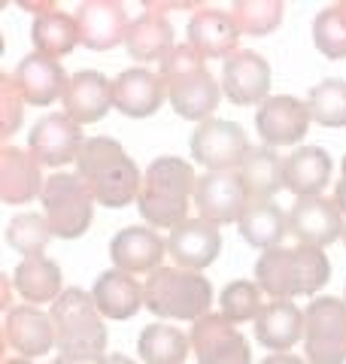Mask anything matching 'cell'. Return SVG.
<instances>
[{
    "label": "cell",
    "instance_id": "1",
    "mask_svg": "<svg viewBox=\"0 0 346 364\" xmlns=\"http://www.w3.org/2000/svg\"><path fill=\"white\" fill-rule=\"evenodd\" d=\"M76 176L85 182L98 203L122 210L140 195V170L112 136H88L76 158Z\"/></svg>",
    "mask_w": 346,
    "mask_h": 364
},
{
    "label": "cell",
    "instance_id": "2",
    "mask_svg": "<svg viewBox=\"0 0 346 364\" xmlns=\"http://www.w3.org/2000/svg\"><path fill=\"white\" fill-rule=\"evenodd\" d=\"M49 316L55 325V349L64 361L85 364L107 355V325L88 291L64 289Z\"/></svg>",
    "mask_w": 346,
    "mask_h": 364
},
{
    "label": "cell",
    "instance_id": "3",
    "mask_svg": "<svg viewBox=\"0 0 346 364\" xmlns=\"http://www.w3.org/2000/svg\"><path fill=\"white\" fill-rule=\"evenodd\" d=\"M331 277L328 255L313 246H273L256 261V282L273 301L316 294Z\"/></svg>",
    "mask_w": 346,
    "mask_h": 364
},
{
    "label": "cell",
    "instance_id": "4",
    "mask_svg": "<svg viewBox=\"0 0 346 364\" xmlns=\"http://www.w3.org/2000/svg\"><path fill=\"white\" fill-rule=\"evenodd\" d=\"M198 176L189 161L177 155H161L146 167L140 195H137V210L152 228H177L186 222L189 198H194Z\"/></svg>",
    "mask_w": 346,
    "mask_h": 364
},
{
    "label": "cell",
    "instance_id": "5",
    "mask_svg": "<svg viewBox=\"0 0 346 364\" xmlns=\"http://www.w3.org/2000/svg\"><path fill=\"white\" fill-rule=\"evenodd\" d=\"M161 82H164L170 107L177 109L179 119L198 124L213 119L222 88L216 85L213 73L206 70V58H201L189 43L173 46V52L161 61Z\"/></svg>",
    "mask_w": 346,
    "mask_h": 364
},
{
    "label": "cell",
    "instance_id": "6",
    "mask_svg": "<svg viewBox=\"0 0 346 364\" xmlns=\"http://www.w3.org/2000/svg\"><path fill=\"white\" fill-rule=\"evenodd\" d=\"M143 304L161 318H189L198 322L210 313L213 286L198 270L186 267H158L149 273L143 286Z\"/></svg>",
    "mask_w": 346,
    "mask_h": 364
},
{
    "label": "cell",
    "instance_id": "7",
    "mask_svg": "<svg viewBox=\"0 0 346 364\" xmlns=\"http://www.w3.org/2000/svg\"><path fill=\"white\" fill-rule=\"evenodd\" d=\"M43 215L61 240L83 237L95 215V195L76 173H52L43 186Z\"/></svg>",
    "mask_w": 346,
    "mask_h": 364
},
{
    "label": "cell",
    "instance_id": "8",
    "mask_svg": "<svg viewBox=\"0 0 346 364\" xmlns=\"http://www.w3.org/2000/svg\"><path fill=\"white\" fill-rule=\"evenodd\" d=\"M304 352L310 364L346 361V301L316 298L304 310Z\"/></svg>",
    "mask_w": 346,
    "mask_h": 364
},
{
    "label": "cell",
    "instance_id": "9",
    "mask_svg": "<svg viewBox=\"0 0 346 364\" xmlns=\"http://www.w3.org/2000/svg\"><path fill=\"white\" fill-rule=\"evenodd\" d=\"M249 155L246 131L228 119H206L192 134V158L210 173H231L240 170Z\"/></svg>",
    "mask_w": 346,
    "mask_h": 364
},
{
    "label": "cell",
    "instance_id": "10",
    "mask_svg": "<svg viewBox=\"0 0 346 364\" xmlns=\"http://www.w3.org/2000/svg\"><path fill=\"white\" fill-rule=\"evenodd\" d=\"M192 352L198 364H249V343L222 313H206L192 328Z\"/></svg>",
    "mask_w": 346,
    "mask_h": 364
},
{
    "label": "cell",
    "instance_id": "11",
    "mask_svg": "<svg viewBox=\"0 0 346 364\" xmlns=\"http://www.w3.org/2000/svg\"><path fill=\"white\" fill-rule=\"evenodd\" d=\"M310 122H313V116H310L307 100H298L292 95L268 97L256 112V131L271 149L295 146L307 134Z\"/></svg>",
    "mask_w": 346,
    "mask_h": 364
},
{
    "label": "cell",
    "instance_id": "12",
    "mask_svg": "<svg viewBox=\"0 0 346 364\" xmlns=\"http://www.w3.org/2000/svg\"><path fill=\"white\" fill-rule=\"evenodd\" d=\"M83 131L67 112H49L28 134V146L33 158L46 167H64L79 158L83 149Z\"/></svg>",
    "mask_w": 346,
    "mask_h": 364
},
{
    "label": "cell",
    "instance_id": "13",
    "mask_svg": "<svg viewBox=\"0 0 346 364\" xmlns=\"http://www.w3.org/2000/svg\"><path fill=\"white\" fill-rule=\"evenodd\" d=\"M222 91L231 104H264L271 91V64L252 49H237L222 64Z\"/></svg>",
    "mask_w": 346,
    "mask_h": 364
},
{
    "label": "cell",
    "instance_id": "14",
    "mask_svg": "<svg viewBox=\"0 0 346 364\" xmlns=\"http://www.w3.org/2000/svg\"><path fill=\"white\" fill-rule=\"evenodd\" d=\"M249 203V195L237 173H204L194 186V207L201 219L213 225L240 222Z\"/></svg>",
    "mask_w": 346,
    "mask_h": 364
},
{
    "label": "cell",
    "instance_id": "15",
    "mask_svg": "<svg viewBox=\"0 0 346 364\" xmlns=\"http://www.w3.org/2000/svg\"><path fill=\"white\" fill-rule=\"evenodd\" d=\"M76 25H79V43L85 49L107 52L115 49L128 37V13L115 0H85L76 9Z\"/></svg>",
    "mask_w": 346,
    "mask_h": 364
},
{
    "label": "cell",
    "instance_id": "16",
    "mask_svg": "<svg viewBox=\"0 0 346 364\" xmlns=\"http://www.w3.org/2000/svg\"><path fill=\"white\" fill-rule=\"evenodd\" d=\"M288 231L298 237L301 246H331L337 237H343V215L334 200L325 198H301L288 210Z\"/></svg>",
    "mask_w": 346,
    "mask_h": 364
},
{
    "label": "cell",
    "instance_id": "17",
    "mask_svg": "<svg viewBox=\"0 0 346 364\" xmlns=\"http://www.w3.org/2000/svg\"><path fill=\"white\" fill-rule=\"evenodd\" d=\"M219 249H222V234H219V225L206 222V219H186L182 225H177L170 231L167 240V252L177 261V267L186 270H204L210 267Z\"/></svg>",
    "mask_w": 346,
    "mask_h": 364
},
{
    "label": "cell",
    "instance_id": "18",
    "mask_svg": "<svg viewBox=\"0 0 346 364\" xmlns=\"http://www.w3.org/2000/svg\"><path fill=\"white\" fill-rule=\"evenodd\" d=\"M4 340L16 352H21V358H40L46 352L55 349V325L52 316L37 310L33 304L13 306L6 313L4 322Z\"/></svg>",
    "mask_w": 346,
    "mask_h": 364
},
{
    "label": "cell",
    "instance_id": "19",
    "mask_svg": "<svg viewBox=\"0 0 346 364\" xmlns=\"http://www.w3.org/2000/svg\"><path fill=\"white\" fill-rule=\"evenodd\" d=\"M167 88L161 82V73H152L146 67H131L112 79V107L122 116L146 119L161 107Z\"/></svg>",
    "mask_w": 346,
    "mask_h": 364
},
{
    "label": "cell",
    "instance_id": "20",
    "mask_svg": "<svg viewBox=\"0 0 346 364\" xmlns=\"http://www.w3.org/2000/svg\"><path fill=\"white\" fill-rule=\"evenodd\" d=\"M189 46L201 58H228L237 52V21L225 9L216 6H198V13L189 21Z\"/></svg>",
    "mask_w": 346,
    "mask_h": 364
},
{
    "label": "cell",
    "instance_id": "21",
    "mask_svg": "<svg viewBox=\"0 0 346 364\" xmlns=\"http://www.w3.org/2000/svg\"><path fill=\"white\" fill-rule=\"evenodd\" d=\"M167 252V243L152 231V228H122L110 240V258L115 270L125 273H152L161 267V258Z\"/></svg>",
    "mask_w": 346,
    "mask_h": 364
},
{
    "label": "cell",
    "instance_id": "22",
    "mask_svg": "<svg viewBox=\"0 0 346 364\" xmlns=\"http://www.w3.org/2000/svg\"><path fill=\"white\" fill-rule=\"evenodd\" d=\"M64 112L76 124L100 122L112 107V82L98 70H79L64 88Z\"/></svg>",
    "mask_w": 346,
    "mask_h": 364
},
{
    "label": "cell",
    "instance_id": "23",
    "mask_svg": "<svg viewBox=\"0 0 346 364\" xmlns=\"http://www.w3.org/2000/svg\"><path fill=\"white\" fill-rule=\"evenodd\" d=\"M46 179L40 176V161L33 152H25L19 146H4L0 152V200L9 207L28 203L43 195Z\"/></svg>",
    "mask_w": 346,
    "mask_h": 364
},
{
    "label": "cell",
    "instance_id": "24",
    "mask_svg": "<svg viewBox=\"0 0 346 364\" xmlns=\"http://www.w3.org/2000/svg\"><path fill=\"white\" fill-rule=\"evenodd\" d=\"M13 79H16V85L21 91V97L33 107L55 104L58 97H64V88H67V82H70V79L64 76L61 64L46 58V55H40V52L25 55V58L19 61Z\"/></svg>",
    "mask_w": 346,
    "mask_h": 364
},
{
    "label": "cell",
    "instance_id": "25",
    "mask_svg": "<svg viewBox=\"0 0 346 364\" xmlns=\"http://www.w3.org/2000/svg\"><path fill=\"white\" fill-rule=\"evenodd\" d=\"M285 188L301 198H319L331 179V155L319 146H301L283 161Z\"/></svg>",
    "mask_w": 346,
    "mask_h": 364
},
{
    "label": "cell",
    "instance_id": "26",
    "mask_svg": "<svg viewBox=\"0 0 346 364\" xmlns=\"http://www.w3.org/2000/svg\"><path fill=\"white\" fill-rule=\"evenodd\" d=\"M304 337V313L292 301H271L256 318V340L271 352H288Z\"/></svg>",
    "mask_w": 346,
    "mask_h": 364
},
{
    "label": "cell",
    "instance_id": "27",
    "mask_svg": "<svg viewBox=\"0 0 346 364\" xmlns=\"http://www.w3.org/2000/svg\"><path fill=\"white\" fill-rule=\"evenodd\" d=\"M91 298H95L98 310L103 318H115V322H125V318L137 316V310L143 306V289L137 286V279L125 270H103L95 289H91Z\"/></svg>",
    "mask_w": 346,
    "mask_h": 364
},
{
    "label": "cell",
    "instance_id": "28",
    "mask_svg": "<svg viewBox=\"0 0 346 364\" xmlns=\"http://www.w3.org/2000/svg\"><path fill=\"white\" fill-rule=\"evenodd\" d=\"M283 161L285 158L276 155L271 146H256V149H249V155L243 158V164L237 170L249 200H273L276 191L285 188Z\"/></svg>",
    "mask_w": 346,
    "mask_h": 364
},
{
    "label": "cell",
    "instance_id": "29",
    "mask_svg": "<svg viewBox=\"0 0 346 364\" xmlns=\"http://www.w3.org/2000/svg\"><path fill=\"white\" fill-rule=\"evenodd\" d=\"M237 225H240V237L249 246L264 249V252L280 246L283 237L288 234V215L273 200H249Z\"/></svg>",
    "mask_w": 346,
    "mask_h": 364
},
{
    "label": "cell",
    "instance_id": "30",
    "mask_svg": "<svg viewBox=\"0 0 346 364\" xmlns=\"http://www.w3.org/2000/svg\"><path fill=\"white\" fill-rule=\"evenodd\" d=\"M173 28L164 16L143 13L140 18L131 21L128 37H125V49L134 61H164L173 52Z\"/></svg>",
    "mask_w": 346,
    "mask_h": 364
},
{
    "label": "cell",
    "instance_id": "31",
    "mask_svg": "<svg viewBox=\"0 0 346 364\" xmlns=\"http://www.w3.org/2000/svg\"><path fill=\"white\" fill-rule=\"evenodd\" d=\"M16 291L28 304H55L61 298V267L46 255L21 258V264L13 273Z\"/></svg>",
    "mask_w": 346,
    "mask_h": 364
},
{
    "label": "cell",
    "instance_id": "32",
    "mask_svg": "<svg viewBox=\"0 0 346 364\" xmlns=\"http://www.w3.org/2000/svg\"><path fill=\"white\" fill-rule=\"evenodd\" d=\"M31 40H33V49L46 58H64L67 52L76 49L79 43V25H76V16H67L61 9H52V13H40L31 25Z\"/></svg>",
    "mask_w": 346,
    "mask_h": 364
},
{
    "label": "cell",
    "instance_id": "33",
    "mask_svg": "<svg viewBox=\"0 0 346 364\" xmlns=\"http://www.w3.org/2000/svg\"><path fill=\"white\" fill-rule=\"evenodd\" d=\"M192 340L173 325H149L137 340V352L146 364H182Z\"/></svg>",
    "mask_w": 346,
    "mask_h": 364
},
{
    "label": "cell",
    "instance_id": "34",
    "mask_svg": "<svg viewBox=\"0 0 346 364\" xmlns=\"http://www.w3.org/2000/svg\"><path fill=\"white\" fill-rule=\"evenodd\" d=\"M307 107L322 128H346V79H322L310 88Z\"/></svg>",
    "mask_w": 346,
    "mask_h": 364
},
{
    "label": "cell",
    "instance_id": "35",
    "mask_svg": "<svg viewBox=\"0 0 346 364\" xmlns=\"http://www.w3.org/2000/svg\"><path fill=\"white\" fill-rule=\"evenodd\" d=\"M52 237L55 234L49 228V219L40 215V213H19L6 225V243L25 258L43 255V249L49 246Z\"/></svg>",
    "mask_w": 346,
    "mask_h": 364
},
{
    "label": "cell",
    "instance_id": "36",
    "mask_svg": "<svg viewBox=\"0 0 346 364\" xmlns=\"http://www.w3.org/2000/svg\"><path fill=\"white\" fill-rule=\"evenodd\" d=\"M231 16H234L240 33H249V37H268L271 31L280 28L283 4L280 0H237V4L231 6Z\"/></svg>",
    "mask_w": 346,
    "mask_h": 364
},
{
    "label": "cell",
    "instance_id": "37",
    "mask_svg": "<svg viewBox=\"0 0 346 364\" xmlns=\"http://www.w3.org/2000/svg\"><path fill=\"white\" fill-rule=\"evenodd\" d=\"M313 43L325 58H346V13L340 4L325 6L313 18Z\"/></svg>",
    "mask_w": 346,
    "mask_h": 364
},
{
    "label": "cell",
    "instance_id": "38",
    "mask_svg": "<svg viewBox=\"0 0 346 364\" xmlns=\"http://www.w3.org/2000/svg\"><path fill=\"white\" fill-rule=\"evenodd\" d=\"M219 304H222V316L231 318V322H252V318H258L261 313V289L258 282L252 279H234L228 282V286L222 289V298H219Z\"/></svg>",
    "mask_w": 346,
    "mask_h": 364
},
{
    "label": "cell",
    "instance_id": "39",
    "mask_svg": "<svg viewBox=\"0 0 346 364\" xmlns=\"http://www.w3.org/2000/svg\"><path fill=\"white\" fill-rule=\"evenodd\" d=\"M28 100L21 97V91L16 85V79H9L6 73L0 76V134L9 136V134H16L19 131V124H21V107H25Z\"/></svg>",
    "mask_w": 346,
    "mask_h": 364
},
{
    "label": "cell",
    "instance_id": "40",
    "mask_svg": "<svg viewBox=\"0 0 346 364\" xmlns=\"http://www.w3.org/2000/svg\"><path fill=\"white\" fill-rule=\"evenodd\" d=\"M258 364H310V361H307V358H298V355H292V352H273V355L261 358Z\"/></svg>",
    "mask_w": 346,
    "mask_h": 364
},
{
    "label": "cell",
    "instance_id": "41",
    "mask_svg": "<svg viewBox=\"0 0 346 364\" xmlns=\"http://www.w3.org/2000/svg\"><path fill=\"white\" fill-rule=\"evenodd\" d=\"M334 203H337L340 215L346 219V179H343V182H337V188H334Z\"/></svg>",
    "mask_w": 346,
    "mask_h": 364
},
{
    "label": "cell",
    "instance_id": "42",
    "mask_svg": "<svg viewBox=\"0 0 346 364\" xmlns=\"http://www.w3.org/2000/svg\"><path fill=\"white\" fill-rule=\"evenodd\" d=\"M95 364H137V361H131L128 355H122V352H110V355H103V358L95 361Z\"/></svg>",
    "mask_w": 346,
    "mask_h": 364
},
{
    "label": "cell",
    "instance_id": "43",
    "mask_svg": "<svg viewBox=\"0 0 346 364\" xmlns=\"http://www.w3.org/2000/svg\"><path fill=\"white\" fill-rule=\"evenodd\" d=\"M4 364H31V358H6Z\"/></svg>",
    "mask_w": 346,
    "mask_h": 364
},
{
    "label": "cell",
    "instance_id": "44",
    "mask_svg": "<svg viewBox=\"0 0 346 364\" xmlns=\"http://www.w3.org/2000/svg\"><path fill=\"white\" fill-rule=\"evenodd\" d=\"M49 364H73V361H64V358H55V361H49Z\"/></svg>",
    "mask_w": 346,
    "mask_h": 364
},
{
    "label": "cell",
    "instance_id": "45",
    "mask_svg": "<svg viewBox=\"0 0 346 364\" xmlns=\"http://www.w3.org/2000/svg\"><path fill=\"white\" fill-rule=\"evenodd\" d=\"M340 170H343V179H346V155H343V164H340Z\"/></svg>",
    "mask_w": 346,
    "mask_h": 364
},
{
    "label": "cell",
    "instance_id": "46",
    "mask_svg": "<svg viewBox=\"0 0 346 364\" xmlns=\"http://www.w3.org/2000/svg\"><path fill=\"white\" fill-rule=\"evenodd\" d=\"M340 6H343V13H346V4H340Z\"/></svg>",
    "mask_w": 346,
    "mask_h": 364
},
{
    "label": "cell",
    "instance_id": "47",
    "mask_svg": "<svg viewBox=\"0 0 346 364\" xmlns=\"http://www.w3.org/2000/svg\"><path fill=\"white\" fill-rule=\"evenodd\" d=\"M343 243H346V231H343Z\"/></svg>",
    "mask_w": 346,
    "mask_h": 364
}]
</instances>
